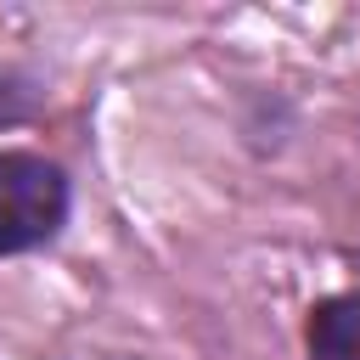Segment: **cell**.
<instances>
[{
	"label": "cell",
	"instance_id": "obj_2",
	"mask_svg": "<svg viewBox=\"0 0 360 360\" xmlns=\"http://www.w3.org/2000/svg\"><path fill=\"white\" fill-rule=\"evenodd\" d=\"M309 360H360V292L309 309Z\"/></svg>",
	"mask_w": 360,
	"mask_h": 360
},
{
	"label": "cell",
	"instance_id": "obj_1",
	"mask_svg": "<svg viewBox=\"0 0 360 360\" xmlns=\"http://www.w3.org/2000/svg\"><path fill=\"white\" fill-rule=\"evenodd\" d=\"M68 219V180L34 152H0V253L39 248Z\"/></svg>",
	"mask_w": 360,
	"mask_h": 360
}]
</instances>
